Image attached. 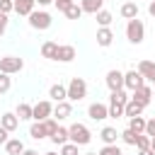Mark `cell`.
I'll use <instances>...</instances> for the list:
<instances>
[{
	"label": "cell",
	"instance_id": "e0dca14e",
	"mask_svg": "<svg viewBox=\"0 0 155 155\" xmlns=\"http://www.w3.org/2000/svg\"><path fill=\"white\" fill-rule=\"evenodd\" d=\"M143 109H145L143 104H138V102L128 99V102L124 104V116H128V119H131V116H140V114H143Z\"/></svg>",
	"mask_w": 155,
	"mask_h": 155
},
{
	"label": "cell",
	"instance_id": "b9f144b4",
	"mask_svg": "<svg viewBox=\"0 0 155 155\" xmlns=\"http://www.w3.org/2000/svg\"><path fill=\"white\" fill-rule=\"evenodd\" d=\"M7 133H10V131H5V128L0 126V145H2V143H7Z\"/></svg>",
	"mask_w": 155,
	"mask_h": 155
},
{
	"label": "cell",
	"instance_id": "5bb4252c",
	"mask_svg": "<svg viewBox=\"0 0 155 155\" xmlns=\"http://www.w3.org/2000/svg\"><path fill=\"white\" fill-rule=\"evenodd\" d=\"M12 5H15V12L17 15H24V17H29L31 12H34V0H12Z\"/></svg>",
	"mask_w": 155,
	"mask_h": 155
},
{
	"label": "cell",
	"instance_id": "52a82bcc",
	"mask_svg": "<svg viewBox=\"0 0 155 155\" xmlns=\"http://www.w3.org/2000/svg\"><path fill=\"white\" fill-rule=\"evenodd\" d=\"M140 85H145V78L133 68V70H128V73H124V90H128V92H133V90H138Z\"/></svg>",
	"mask_w": 155,
	"mask_h": 155
},
{
	"label": "cell",
	"instance_id": "5b68a950",
	"mask_svg": "<svg viewBox=\"0 0 155 155\" xmlns=\"http://www.w3.org/2000/svg\"><path fill=\"white\" fill-rule=\"evenodd\" d=\"M51 15L48 12H44V10H39V12H31L29 15V27L31 29H39V31H44V29H48L51 27Z\"/></svg>",
	"mask_w": 155,
	"mask_h": 155
},
{
	"label": "cell",
	"instance_id": "4dcf8cb0",
	"mask_svg": "<svg viewBox=\"0 0 155 155\" xmlns=\"http://www.w3.org/2000/svg\"><path fill=\"white\" fill-rule=\"evenodd\" d=\"M119 116H124V104L109 99V119H119Z\"/></svg>",
	"mask_w": 155,
	"mask_h": 155
},
{
	"label": "cell",
	"instance_id": "ba28073f",
	"mask_svg": "<svg viewBox=\"0 0 155 155\" xmlns=\"http://www.w3.org/2000/svg\"><path fill=\"white\" fill-rule=\"evenodd\" d=\"M131 99L138 102V104H143V107H148V104L153 102V87H150V85H140L138 90L131 92Z\"/></svg>",
	"mask_w": 155,
	"mask_h": 155
},
{
	"label": "cell",
	"instance_id": "4fadbf2b",
	"mask_svg": "<svg viewBox=\"0 0 155 155\" xmlns=\"http://www.w3.org/2000/svg\"><path fill=\"white\" fill-rule=\"evenodd\" d=\"M73 58H75V46H70V44L58 46V51H56V61H61V63H70Z\"/></svg>",
	"mask_w": 155,
	"mask_h": 155
},
{
	"label": "cell",
	"instance_id": "44dd1931",
	"mask_svg": "<svg viewBox=\"0 0 155 155\" xmlns=\"http://www.w3.org/2000/svg\"><path fill=\"white\" fill-rule=\"evenodd\" d=\"M0 126H2L5 131H15V128L19 126L17 114H2V116H0Z\"/></svg>",
	"mask_w": 155,
	"mask_h": 155
},
{
	"label": "cell",
	"instance_id": "83f0119b",
	"mask_svg": "<svg viewBox=\"0 0 155 155\" xmlns=\"http://www.w3.org/2000/svg\"><path fill=\"white\" fill-rule=\"evenodd\" d=\"M94 17H97V24L99 27H109L111 24V12H107V10H99V12H94Z\"/></svg>",
	"mask_w": 155,
	"mask_h": 155
},
{
	"label": "cell",
	"instance_id": "7bdbcfd3",
	"mask_svg": "<svg viewBox=\"0 0 155 155\" xmlns=\"http://www.w3.org/2000/svg\"><path fill=\"white\" fill-rule=\"evenodd\" d=\"M148 15L155 17V0H150V5H148Z\"/></svg>",
	"mask_w": 155,
	"mask_h": 155
},
{
	"label": "cell",
	"instance_id": "9c48e42d",
	"mask_svg": "<svg viewBox=\"0 0 155 155\" xmlns=\"http://www.w3.org/2000/svg\"><path fill=\"white\" fill-rule=\"evenodd\" d=\"M87 116L92 121H104V119H109V107L102 104V102H94V104L87 107Z\"/></svg>",
	"mask_w": 155,
	"mask_h": 155
},
{
	"label": "cell",
	"instance_id": "7c38bea8",
	"mask_svg": "<svg viewBox=\"0 0 155 155\" xmlns=\"http://www.w3.org/2000/svg\"><path fill=\"white\" fill-rule=\"evenodd\" d=\"M136 70H138L148 82H153V85H155V63H153V61H140Z\"/></svg>",
	"mask_w": 155,
	"mask_h": 155
},
{
	"label": "cell",
	"instance_id": "30bf717a",
	"mask_svg": "<svg viewBox=\"0 0 155 155\" xmlns=\"http://www.w3.org/2000/svg\"><path fill=\"white\" fill-rule=\"evenodd\" d=\"M107 87L114 92V90H121L124 87V73L121 70H109L107 73Z\"/></svg>",
	"mask_w": 155,
	"mask_h": 155
},
{
	"label": "cell",
	"instance_id": "7dc6e473",
	"mask_svg": "<svg viewBox=\"0 0 155 155\" xmlns=\"http://www.w3.org/2000/svg\"><path fill=\"white\" fill-rule=\"evenodd\" d=\"M150 150H153V153H155V136H153V138H150Z\"/></svg>",
	"mask_w": 155,
	"mask_h": 155
},
{
	"label": "cell",
	"instance_id": "c3c4849f",
	"mask_svg": "<svg viewBox=\"0 0 155 155\" xmlns=\"http://www.w3.org/2000/svg\"><path fill=\"white\" fill-rule=\"evenodd\" d=\"M44 155H56V153H44Z\"/></svg>",
	"mask_w": 155,
	"mask_h": 155
},
{
	"label": "cell",
	"instance_id": "484cf974",
	"mask_svg": "<svg viewBox=\"0 0 155 155\" xmlns=\"http://www.w3.org/2000/svg\"><path fill=\"white\" fill-rule=\"evenodd\" d=\"M56 145H63V143H68V128H63V126H58L56 131H53V136H48Z\"/></svg>",
	"mask_w": 155,
	"mask_h": 155
},
{
	"label": "cell",
	"instance_id": "e575fe53",
	"mask_svg": "<svg viewBox=\"0 0 155 155\" xmlns=\"http://www.w3.org/2000/svg\"><path fill=\"white\" fill-rule=\"evenodd\" d=\"M78 148H80V145H75V143L68 140V143L61 145V155H78Z\"/></svg>",
	"mask_w": 155,
	"mask_h": 155
},
{
	"label": "cell",
	"instance_id": "8fae6325",
	"mask_svg": "<svg viewBox=\"0 0 155 155\" xmlns=\"http://www.w3.org/2000/svg\"><path fill=\"white\" fill-rule=\"evenodd\" d=\"M73 114V107H70V102L68 99H63V102H56V107H53V114L51 116H56L58 121H63V119H68Z\"/></svg>",
	"mask_w": 155,
	"mask_h": 155
},
{
	"label": "cell",
	"instance_id": "bcb514c9",
	"mask_svg": "<svg viewBox=\"0 0 155 155\" xmlns=\"http://www.w3.org/2000/svg\"><path fill=\"white\" fill-rule=\"evenodd\" d=\"M22 155H39V153H36V150H27V148H24V153H22Z\"/></svg>",
	"mask_w": 155,
	"mask_h": 155
},
{
	"label": "cell",
	"instance_id": "836d02e7",
	"mask_svg": "<svg viewBox=\"0 0 155 155\" xmlns=\"http://www.w3.org/2000/svg\"><path fill=\"white\" fill-rule=\"evenodd\" d=\"M136 148H138V150L150 148V136H148V133H138V138H136Z\"/></svg>",
	"mask_w": 155,
	"mask_h": 155
},
{
	"label": "cell",
	"instance_id": "d6986e66",
	"mask_svg": "<svg viewBox=\"0 0 155 155\" xmlns=\"http://www.w3.org/2000/svg\"><path fill=\"white\" fill-rule=\"evenodd\" d=\"M5 150H7V155H22V153H24V143H22L19 138H7Z\"/></svg>",
	"mask_w": 155,
	"mask_h": 155
},
{
	"label": "cell",
	"instance_id": "ffe728a7",
	"mask_svg": "<svg viewBox=\"0 0 155 155\" xmlns=\"http://www.w3.org/2000/svg\"><path fill=\"white\" fill-rule=\"evenodd\" d=\"M121 17H124V19H136V17H138V5H136L133 0L124 2V5H121Z\"/></svg>",
	"mask_w": 155,
	"mask_h": 155
},
{
	"label": "cell",
	"instance_id": "d590c367",
	"mask_svg": "<svg viewBox=\"0 0 155 155\" xmlns=\"http://www.w3.org/2000/svg\"><path fill=\"white\" fill-rule=\"evenodd\" d=\"M10 87H12V80H10V75H7V73H0V94H5Z\"/></svg>",
	"mask_w": 155,
	"mask_h": 155
},
{
	"label": "cell",
	"instance_id": "f35d334b",
	"mask_svg": "<svg viewBox=\"0 0 155 155\" xmlns=\"http://www.w3.org/2000/svg\"><path fill=\"white\" fill-rule=\"evenodd\" d=\"M145 133L153 138L155 136V119H150V121H145Z\"/></svg>",
	"mask_w": 155,
	"mask_h": 155
},
{
	"label": "cell",
	"instance_id": "ee69618b",
	"mask_svg": "<svg viewBox=\"0 0 155 155\" xmlns=\"http://www.w3.org/2000/svg\"><path fill=\"white\" fill-rule=\"evenodd\" d=\"M138 155H155L150 148H143V150H138Z\"/></svg>",
	"mask_w": 155,
	"mask_h": 155
},
{
	"label": "cell",
	"instance_id": "4316f807",
	"mask_svg": "<svg viewBox=\"0 0 155 155\" xmlns=\"http://www.w3.org/2000/svg\"><path fill=\"white\" fill-rule=\"evenodd\" d=\"M63 12H65V17H68V19H80V17H82V7H80L78 2L68 5V7L63 10Z\"/></svg>",
	"mask_w": 155,
	"mask_h": 155
},
{
	"label": "cell",
	"instance_id": "277c9868",
	"mask_svg": "<svg viewBox=\"0 0 155 155\" xmlns=\"http://www.w3.org/2000/svg\"><path fill=\"white\" fill-rule=\"evenodd\" d=\"M24 68V61L19 56H2L0 58V73H7V75H15Z\"/></svg>",
	"mask_w": 155,
	"mask_h": 155
},
{
	"label": "cell",
	"instance_id": "8d00e7d4",
	"mask_svg": "<svg viewBox=\"0 0 155 155\" xmlns=\"http://www.w3.org/2000/svg\"><path fill=\"white\" fill-rule=\"evenodd\" d=\"M97 155H121V148H119L116 143H111V145H104Z\"/></svg>",
	"mask_w": 155,
	"mask_h": 155
},
{
	"label": "cell",
	"instance_id": "ab89813d",
	"mask_svg": "<svg viewBox=\"0 0 155 155\" xmlns=\"http://www.w3.org/2000/svg\"><path fill=\"white\" fill-rule=\"evenodd\" d=\"M53 2H56V7H58V10H61V12H63V10H65V7H68V5H73V2H75V0H53Z\"/></svg>",
	"mask_w": 155,
	"mask_h": 155
},
{
	"label": "cell",
	"instance_id": "681fc988",
	"mask_svg": "<svg viewBox=\"0 0 155 155\" xmlns=\"http://www.w3.org/2000/svg\"><path fill=\"white\" fill-rule=\"evenodd\" d=\"M87 155H97V153H87Z\"/></svg>",
	"mask_w": 155,
	"mask_h": 155
},
{
	"label": "cell",
	"instance_id": "9a60e30c",
	"mask_svg": "<svg viewBox=\"0 0 155 155\" xmlns=\"http://www.w3.org/2000/svg\"><path fill=\"white\" fill-rule=\"evenodd\" d=\"M111 41H114V31L109 27H99L97 29V44L107 48V46H111Z\"/></svg>",
	"mask_w": 155,
	"mask_h": 155
},
{
	"label": "cell",
	"instance_id": "6da1fadb",
	"mask_svg": "<svg viewBox=\"0 0 155 155\" xmlns=\"http://www.w3.org/2000/svg\"><path fill=\"white\" fill-rule=\"evenodd\" d=\"M68 140L75 143V145H87L92 140V133H90V128L85 124H73L68 128Z\"/></svg>",
	"mask_w": 155,
	"mask_h": 155
},
{
	"label": "cell",
	"instance_id": "74e56055",
	"mask_svg": "<svg viewBox=\"0 0 155 155\" xmlns=\"http://www.w3.org/2000/svg\"><path fill=\"white\" fill-rule=\"evenodd\" d=\"M10 10H15V5H12V0H0V12H10Z\"/></svg>",
	"mask_w": 155,
	"mask_h": 155
},
{
	"label": "cell",
	"instance_id": "f907efd6",
	"mask_svg": "<svg viewBox=\"0 0 155 155\" xmlns=\"http://www.w3.org/2000/svg\"><path fill=\"white\" fill-rule=\"evenodd\" d=\"M153 99H155V92H153Z\"/></svg>",
	"mask_w": 155,
	"mask_h": 155
},
{
	"label": "cell",
	"instance_id": "cb8c5ba5",
	"mask_svg": "<svg viewBox=\"0 0 155 155\" xmlns=\"http://www.w3.org/2000/svg\"><path fill=\"white\" fill-rule=\"evenodd\" d=\"M128 128L136 133H145V119L143 116H131L128 119Z\"/></svg>",
	"mask_w": 155,
	"mask_h": 155
},
{
	"label": "cell",
	"instance_id": "60d3db41",
	"mask_svg": "<svg viewBox=\"0 0 155 155\" xmlns=\"http://www.w3.org/2000/svg\"><path fill=\"white\" fill-rule=\"evenodd\" d=\"M5 29H7V15H5V12H0V36L5 34Z\"/></svg>",
	"mask_w": 155,
	"mask_h": 155
},
{
	"label": "cell",
	"instance_id": "2e32d148",
	"mask_svg": "<svg viewBox=\"0 0 155 155\" xmlns=\"http://www.w3.org/2000/svg\"><path fill=\"white\" fill-rule=\"evenodd\" d=\"M48 97L53 99V102H63V99H68V90H65V85H51V90H48Z\"/></svg>",
	"mask_w": 155,
	"mask_h": 155
},
{
	"label": "cell",
	"instance_id": "f1b7e54d",
	"mask_svg": "<svg viewBox=\"0 0 155 155\" xmlns=\"http://www.w3.org/2000/svg\"><path fill=\"white\" fill-rule=\"evenodd\" d=\"M15 114H17L19 121H27V119H31V107L22 102V104H17V111H15Z\"/></svg>",
	"mask_w": 155,
	"mask_h": 155
},
{
	"label": "cell",
	"instance_id": "3957f363",
	"mask_svg": "<svg viewBox=\"0 0 155 155\" xmlns=\"http://www.w3.org/2000/svg\"><path fill=\"white\" fill-rule=\"evenodd\" d=\"M126 39L131 41V44H143V39H145V27H143V22L136 17V19H128V24H126Z\"/></svg>",
	"mask_w": 155,
	"mask_h": 155
},
{
	"label": "cell",
	"instance_id": "1f68e13d",
	"mask_svg": "<svg viewBox=\"0 0 155 155\" xmlns=\"http://www.w3.org/2000/svg\"><path fill=\"white\" fill-rule=\"evenodd\" d=\"M119 138H121L126 145H136V138H138V133H136V131H131V128H126V131H121V133H119Z\"/></svg>",
	"mask_w": 155,
	"mask_h": 155
},
{
	"label": "cell",
	"instance_id": "d6a6232c",
	"mask_svg": "<svg viewBox=\"0 0 155 155\" xmlns=\"http://www.w3.org/2000/svg\"><path fill=\"white\" fill-rule=\"evenodd\" d=\"M41 124H44V128H46V136H53V131L58 128V121H56V119H51V116H48V119H44Z\"/></svg>",
	"mask_w": 155,
	"mask_h": 155
},
{
	"label": "cell",
	"instance_id": "f546056e",
	"mask_svg": "<svg viewBox=\"0 0 155 155\" xmlns=\"http://www.w3.org/2000/svg\"><path fill=\"white\" fill-rule=\"evenodd\" d=\"M109 99H111V102H119V104H126V102H128L131 97H128V92H126V90L121 87V90H114Z\"/></svg>",
	"mask_w": 155,
	"mask_h": 155
},
{
	"label": "cell",
	"instance_id": "f6af8a7d",
	"mask_svg": "<svg viewBox=\"0 0 155 155\" xmlns=\"http://www.w3.org/2000/svg\"><path fill=\"white\" fill-rule=\"evenodd\" d=\"M34 2H36V5H41V7H44V5H51V2H53V0H34Z\"/></svg>",
	"mask_w": 155,
	"mask_h": 155
},
{
	"label": "cell",
	"instance_id": "ac0fdd59",
	"mask_svg": "<svg viewBox=\"0 0 155 155\" xmlns=\"http://www.w3.org/2000/svg\"><path fill=\"white\" fill-rule=\"evenodd\" d=\"M99 138L104 140V145H111V143H116V138H119V131H116L114 126H104V128L99 131Z\"/></svg>",
	"mask_w": 155,
	"mask_h": 155
},
{
	"label": "cell",
	"instance_id": "8992f818",
	"mask_svg": "<svg viewBox=\"0 0 155 155\" xmlns=\"http://www.w3.org/2000/svg\"><path fill=\"white\" fill-rule=\"evenodd\" d=\"M53 114V104L48 102V99H41V102H36L34 107H31V119L34 121H44V119H48Z\"/></svg>",
	"mask_w": 155,
	"mask_h": 155
},
{
	"label": "cell",
	"instance_id": "7a4b0ae2",
	"mask_svg": "<svg viewBox=\"0 0 155 155\" xmlns=\"http://www.w3.org/2000/svg\"><path fill=\"white\" fill-rule=\"evenodd\" d=\"M65 90H68V102H80L87 97V82L82 78H73Z\"/></svg>",
	"mask_w": 155,
	"mask_h": 155
},
{
	"label": "cell",
	"instance_id": "7402d4cb",
	"mask_svg": "<svg viewBox=\"0 0 155 155\" xmlns=\"http://www.w3.org/2000/svg\"><path fill=\"white\" fill-rule=\"evenodd\" d=\"M56 51H58V44H56V41H44V44H41V56H44V58L56 61Z\"/></svg>",
	"mask_w": 155,
	"mask_h": 155
},
{
	"label": "cell",
	"instance_id": "d4e9b609",
	"mask_svg": "<svg viewBox=\"0 0 155 155\" xmlns=\"http://www.w3.org/2000/svg\"><path fill=\"white\" fill-rule=\"evenodd\" d=\"M29 136H31L34 140H41V138H48V136H46V128H44V124H41V121H36V124H31V128H29Z\"/></svg>",
	"mask_w": 155,
	"mask_h": 155
},
{
	"label": "cell",
	"instance_id": "603a6c76",
	"mask_svg": "<svg viewBox=\"0 0 155 155\" xmlns=\"http://www.w3.org/2000/svg\"><path fill=\"white\" fill-rule=\"evenodd\" d=\"M102 5H104V0H82V2H80L82 12H90V15L99 12V10H102Z\"/></svg>",
	"mask_w": 155,
	"mask_h": 155
}]
</instances>
